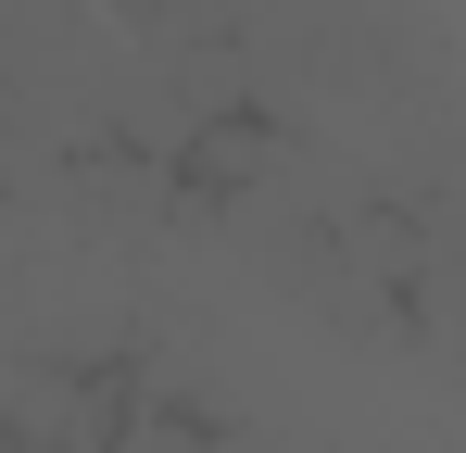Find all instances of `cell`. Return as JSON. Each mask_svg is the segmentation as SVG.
Segmentation results:
<instances>
[]
</instances>
